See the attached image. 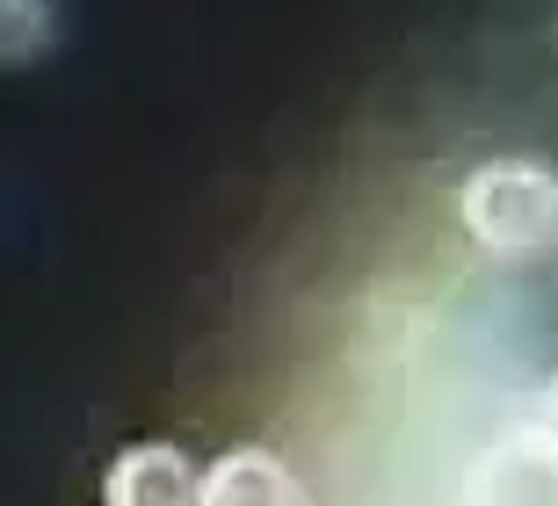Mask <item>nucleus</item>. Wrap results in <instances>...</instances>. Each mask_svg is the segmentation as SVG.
I'll use <instances>...</instances> for the list:
<instances>
[{"label":"nucleus","mask_w":558,"mask_h":506,"mask_svg":"<svg viewBox=\"0 0 558 506\" xmlns=\"http://www.w3.org/2000/svg\"><path fill=\"white\" fill-rule=\"evenodd\" d=\"M457 218L494 261H537L558 246V174L537 160H486L457 188Z\"/></svg>","instance_id":"f257e3e1"},{"label":"nucleus","mask_w":558,"mask_h":506,"mask_svg":"<svg viewBox=\"0 0 558 506\" xmlns=\"http://www.w3.org/2000/svg\"><path fill=\"white\" fill-rule=\"evenodd\" d=\"M464 506H558V448L537 427L494 442L464 470Z\"/></svg>","instance_id":"f03ea898"},{"label":"nucleus","mask_w":558,"mask_h":506,"mask_svg":"<svg viewBox=\"0 0 558 506\" xmlns=\"http://www.w3.org/2000/svg\"><path fill=\"white\" fill-rule=\"evenodd\" d=\"M204 470L189 464L174 442H138L124 448L102 478V506H196Z\"/></svg>","instance_id":"7ed1b4c3"},{"label":"nucleus","mask_w":558,"mask_h":506,"mask_svg":"<svg viewBox=\"0 0 558 506\" xmlns=\"http://www.w3.org/2000/svg\"><path fill=\"white\" fill-rule=\"evenodd\" d=\"M196 506H305V492H298L283 456H269V448H226L204 470Z\"/></svg>","instance_id":"20e7f679"},{"label":"nucleus","mask_w":558,"mask_h":506,"mask_svg":"<svg viewBox=\"0 0 558 506\" xmlns=\"http://www.w3.org/2000/svg\"><path fill=\"white\" fill-rule=\"evenodd\" d=\"M51 51V0H0V65H29Z\"/></svg>","instance_id":"39448f33"},{"label":"nucleus","mask_w":558,"mask_h":506,"mask_svg":"<svg viewBox=\"0 0 558 506\" xmlns=\"http://www.w3.org/2000/svg\"><path fill=\"white\" fill-rule=\"evenodd\" d=\"M537 434H544V442L558 448V377L544 384V398H537Z\"/></svg>","instance_id":"423d86ee"}]
</instances>
